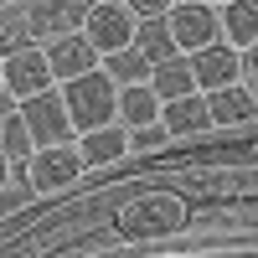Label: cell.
I'll return each instance as SVG.
<instances>
[{"instance_id":"obj_14","label":"cell","mask_w":258,"mask_h":258,"mask_svg":"<svg viewBox=\"0 0 258 258\" xmlns=\"http://www.w3.org/2000/svg\"><path fill=\"white\" fill-rule=\"evenodd\" d=\"M160 217L170 227H181L186 222V207L176 197H145V202H135L129 212H119V227L124 232H145V227H160Z\"/></svg>"},{"instance_id":"obj_9","label":"cell","mask_w":258,"mask_h":258,"mask_svg":"<svg viewBox=\"0 0 258 258\" xmlns=\"http://www.w3.org/2000/svg\"><path fill=\"white\" fill-rule=\"evenodd\" d=\"M47 47V68H52V78L57 83H73V78H83V73H93L98 68V47L83 31H68V36H57V41H41Z\"/></svg>"},{"instance_id":"obj_18","label":"cell","mask_w":258,"mask_h":258,"mask_svg":"<svg viewBox=\"0 0 258 258\" xmlns=\"http://www.w3.org/2000/svg\"><path fill=\"white\" fill-rule=\"evenodd\" d=\"M103 73H109L114 83H150V57L140 47H124L114 57H103Z\"/></svg>"},{"instance_id":"obj_12","label":"cell","mask_w":258,"mask_h":258,"mask_svg":"<svg viewBox=\"0 0 258 258\" xmlns=\"http://www.w3.org/2000/svg\"><path fill=\"white\" fill-rule=\"evenodd\" d=\"M150 88L160 93V103L197 93V78H191V57L170 52V57H160V62H150Z\"/></svg>"},{"instance_id":"obj_10","label":"cell","mask_w":258,"mask_h":258,"mask_svg":"<svg viewBox=\"0 0 258 258\" xmlns=\"http://www.w3.org/2000/svg\"><path fill=\"white\" fill-rule=\"evenodd\" d=\"M129 145H135V135L114 119V124L83 129V135H78V155H83V165H88V170H98V165H119V160L129 155Z\"/></svg>"},{"instance_id":"obj_1","label":"cell","mask_w":258,"mask_h":258,"mask_svg":"<svg viewBox=\"0 0 258 258\" xmlns=\"http://www.w3.org/2000/svg\"><path fill=\"white\" fill-rule=\"evenodd\" d=\"M57 93H62V103H68V119H73L78 135L119 119V83L103 73V62H98L93 73L73 78V83H57Z\"/></svg>"},{"instance_id":"obj_21","label":"cell","mask_w":258,"mask_h":258,"mask_svg":"<svg viewBox=\"0 0 258 258\" xmlns=\"http://www.w3.org/2000/svg\"><path fill=\"white\" fill-rule=\"evenodd\" d=\"M238 83L248 88L253 109H258V41H253V47H243V73H238Z\"/></svg>"},{"instance_id":"obj_16","label":"cell","mask_w":258,"mask_h":258,"mask_svg":"<svg viewBox=\"0 0 258 258\" xmlns=\"http://www.w3.org/2000/svg\"><path fill=\"white\" fill-rule=\"evenodd\" d=\"M207 114H212V129L248 124V114H253V98H248V88H243V83H232V88L207 93Z\"/></svg>"},{"instance_id":"obj_3","label":"cell","mask_w":258,"mask_h":258,"mask_svg":"<svg viewBox=\"0 0 258 258\" xmlns=\"http://www.w3.org/2000/svg\"><path fill=\"white\" fill-rule=\"evenodd\" d=\"M165 31H170V47L191 57L212 41H222V21H217V6H207V0H176L165 11Z\"/></svg>"},{"instance_id":"obj_6","label":"cell","mask_w":258,"mask_h":258,"mask_svg":"<svg viewBox=\"0 0 258 258\" xmlns=\"http://www.w3.org/2000/svg\"><path fill=\"white\" fill-rule=\"evenodd\" d=\"M0 78H6V93L21 103V98H31V93H47L57 88V78L47 68V47L41 41H31V47H21L11 57H0Z\"/></svg>"},{"instance_id":"obj_2","label":"cell","mask_w":258,"mask_h":258,"mask_svg":"<svg viewBox=\"0 0 258 258\" xmlns=\"http://www.w3.org/2000/svg\"><path fill=\"white\" fill-rule=\"evenodd\" d=\"M83 36L98 47V57H114V52H124V47H135V36H140V16L129 11L124 0H88Z\"/></svg>"},{"instance_id":"obj_7","label":"cell","mask_w":258,"mask_h":258,"mask_svg":"<svg viewBox=\"0 0 258 258\" xmlns=\"http://www.w3.org/2000/svg\"><path fill=\"white\" fill-rule=\"evenodd\" d=\"M83 16H88V0H31L26 6L31 41H57L68 31H83Z\"/></svg>"},{"instance_id":"obj_15","label":"cell","mask_w":258,"mask_h":258,"mask_svg":"<svg viewBox=\"0 0 258 258\" xmlns=\"http://www.w3.org/2000/svg\"><path fill=\"white\" fill-rule=\"evenodd\" d=\"M217 21H222V41H227V47L243 52V47L258 41V0H222Z\"/></svg>"},{"instance_id":"obj_13","label":"cell","mask_w":258,"mask_h":258,"mask_svg":"<svg viewBox=\"0 0 258 258\" xmlns=\"http://www.w3.org/2000/svg\"><path fill=\"white\" fill-rule=\"evenodd\" d=\"M160 129L165 135H202L212 129V114H207V93H186V98H170L160 109Z\"/></svg>"},{"instance_id":"obj_5","label":"cell","mask_w":258,"mask_h":258,"mask_svg":"<svg viewBox=\"0 0 258 258\" xmlns=\"http://www.w3.org/2000/svg\"><path fill=\"white\" fill-rule=\"evenodd\" d=\"M83 170H88V165H83V155H78V140L73 145H41V150H31V160H26V181H31V191L52 197V191H68Z\"/></svg>"},{"instance_id":"obj_17","label":"cell","mask_w":258,"mask_h":258,"mask_svg":"<svg viewBox=\"0 0 258 258\" xmlns=\"http://www.w3.org/2000/svg\"><path fill=\"white\" fill-rule=\"evenodd\" d=\"M31 129L26 124H21V114H6V119H0V155H6L11 165H26L31 160Z\"/></svg>"},{"instance_id":"obj_4","label":"cell","mask_w":258,"mask_h":258,"mask_svg":"<svg viewBox=\"0 0 258 258\" xmlns=\"http://www.w3.org/2000/svg\"><path fill=\"white\" fill-rule=\"evenodd\" d=\"M16 114H21V124L31 129V145H36V150H41V145H73V140H78V129H73V119H68V103H62L57 88L21 98Z\"/></svg>"},{"instance_id":"obj_23","label":"cell","mask_w":258,"mask_h":258,"mask_svg":"<svg viewBox=\"0 0 258 258\" xmlns=\"http://www.w3.org/2000/svg\"><path fill=\"white\" fill-rule=\"evenodd\" d=\"M11 170H16V165H11L6 155H0V191H6V186H11Z\"/></svg>"},{"instance_id":"obj_11","label":"cell","mask_w":258,"mask_h":258,"mask_svg":"<svg viewBox=\"0 0 258 258\" xmlns=\"http://www.w3.org/2000/svg\"><path fill=\"white\" fill-rule=\"evenodd\" d=\"M160 93L150 88V83H119V124L129 135H150V129H160Z\"/></svg>"},{"instance_id":"obj_8","label":"cell","mask_w":258,"mask_h":258,"mask_svg":"<svg viewBox=\"0 0 258 258\" xmlns=\"http://www.w3.org/2000/svg\"><path fill=\"white\" fill-rule=\"evenodd\" d=\"M243 73V52L227 47V41H212V47L191 52V78H197V93H217V88H232Z\"/></svg>"},{"instance_id":"obj_24","label":"cell","mask_w":258,"mask_h":258,"mask_svg":"<svg viewBox=\"0 0 258 258\" xmlns=\"http://www.w3.org/2000/svg\"><path fill=\"white\" fill-rule=\"evenodd\" d=\"M0 93H6V78H0Z\"/></svg>"},{"instance_id":"obj_20","label":"cell","mask_w":258,"mask_h":258,"mask_svg":"<svg viewBox=\"0 0 258 258\" xmlns=\"http://www.w3.org/2000/svg\"><path fill=\"white\" fill-rule=\"evenodd\" d=\"M21 47H31V26H26V11L0 21V57H11V52H21Z\"/></svg>"},{"instance_id":"obj_22","label":"cell","mask_w":258,"mask_h":258,"mask_svg":"<svg viewBox=\"0 0 258 258\" xmlns=\"http://www.w3.org/2000/svg\"><path fill=\"white\" fill-rule=\"evenodd\" d=\"M124 6H129V11H135L140 21H155V16H165L170 6H176V0H124Z\"/></svg>"},{"instance_id":"obj_25","label":"cell","mask_w":258,"mask_h":258,"mask_svg":"<svg viewBox=\"0 0 258 258\" xmlns=\"http://www.w3.org/2000/svg\"><path fill=\"white\" fill-rule=\"evenodd\" d=\"M207 6H222V0H207Z\"/></svg>"},{"instance_id":"obj_19","label":"cell","mask_w":258,"mask_h":258,"mask_svg":"<svg viewBox=\"0 0 258 258\" xmlns=\"http://www.w3.org/2000/svg\"><path fill=\"white\" fill-rule=\"evenodd\" d=\"M135 47H140L150 62H160V57H170V52H176V47H170V31H165V16H155V21H140Z\"/></svg>"}]
</instances>
